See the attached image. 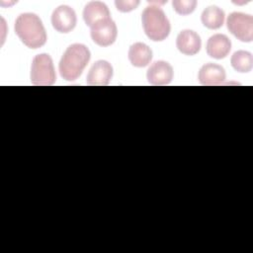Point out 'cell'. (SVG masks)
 I'll return each mask as SVG.
<instances>
[{
	"label": "cell",
	"mask_w": 253,
	"mask_h": 253,
	"mask_svg": "<svg viewBox=\"0 0 253 253\" xmlns=\"http://www.w3.org/2000/svg\"><path fill=\"white\" fill-rule=\"evenodd\" d=\"M173 75V67L164 60L154 61L146 72L148 82L155 86L168 85L172 81Z\"/></svg>",
	"instance_id": "cell-8"
},
{
	"label": "cell",
	"mask_w": 253,
	"mask_h": 253,
	"mask_svg": "<svg viewBox=\"0 0 253 253\" xmlns=\"http://www.w3.org/2000/svg\"><path fill=\"white\" fill-rule=\"evenodd\" d=\"M203 25L210 30L219 29L224 22V12L217 6L207 7L201 16Z\"/></svg>",
	"instance_id": "cell-15"
},
{
	"label": "cell",
	"mask_w": 253,
	"mask_h": 253,
	"mask_svg": "<svg viewBox=\"0 0 253 253\" xmlns=\"http://www.w3.org/2000/svg\"><path fill=\"white\" fill-rule=\"evenodd\" d=\"M90 58V50L85 44H70L62 54L58 64L60 76L66 81L76 80L82 74Z\"/></svg>",
	"instance_id": "cell-2"
},
{
	"label": "cell",
	"mask_w": 253,
	"mask_h": 253,
	"mask_svg": "<svg viewBox=\"0 0 253 253\" xmlns=\"http://www.w3.org/2000/svg\"><path fill=\"white\" fill-rule=\"evenodd\" d=\"M113 77V67L107 60H97L90 68L86 82L92 86H106Z\"/></svg>",
	"instance_id": "cell-9"
},
{
	"label": "cell",
	"mask_w": 253,
	"mask_h": 253,
	"mask_svg": "<svg viewBox=\"0 0 253 253\" xmlns=\"http://www.w3.org/2000/svg\"><path fill=\"white\" fill-rule=\"evenodd\" d=\"M141 23L145 35L153 42H162L170 34V22L159 6H147L141 14Z\"/></svg>",
	"instance_id": "cell-3"
},
{
	"label": "cell",
	"mask_w": 253,
	"mask_h": 253,
	"mask_svg": "<svg viewBox=\"0 0 253 253\" xmlns=\"http://www.w3.org/2000/svg\"><path fill=\"white\" fill-rule=\"evenodd\" d=\"M77 18L75 11L67 6L60 5L51 14V25L53 29L61 34L70 33L76 26Z\"/></svg>",
	"instance_id": "cell-7"
},
{
	"label": "cell",
	"mask_w": 253,
	"mask_h": 253,
	"mask_svg": "<svg viewBox=\"0 0 253 253\" xmlns=\"http://www.w3.org/2000/svg\"><path fill=\"white\" fill-rule=\"evenodd\" d=\"M31 82L37 86H49L56 80L52 59L47 53L36 55L31 65Z\"/></svg>",
	"instance_id": "cell-4"
},
{
	"label": "cell",
	"mask_w": 253,
	"mask_h": 253,
	"mask_svg": "<svg viewBox=\"0 0 253 253\" xmlns=\"http://www.w3.org/2000/svg\"><path fill=\"white\" fill-rule=\"evenodd\" d=\"M231 66L240 73H248L253 67V56L247 50H237L230 58Z\"/></svg>",
	"instance_id": "cell-16"
},
{
	"label": "cell",
	"mask_w": 253,
	"mask_h": 253,
	"mask_svg": "<svg viewBox=\"0 0 253 253\" xmlns=\"http://www.w3.org/2000/svg\"><path fill=\"white\" fill-rule=\"evenodd\" d=\"M15 33L29 48H39L46 42V32L40 17L34 13H23L15 21Z\"/></svg>",
	"instance_id": "cell-1"
},
{
	"label": "cell",
	"mask_w": 253,
	"mask_h": 253,
	"mask_svg": "<svg viewBox=\"0 0 253 253\" xmlns=\"http://www.w3.org/2000/svg\"><path fill=\"white\" fill-rule=\"evenodd\" d=\"M227 30L240 42H251L253 40V17L241 12H232L226 20Z\"/></svg>",
	"instance_id": "cell-5"
},
{
	"label": "cell",
	"mask_w": 253,
	"mask_h": 253,
	"mask_svg": "<svg viewBox=\"0 0 253 253\" xmlns=\"http://www.w3.org/2000/svg\"><path fill=\"white\" fill-rule=\"evenodd\" d=\"M90 29L91 39L100 46H109L117 40V25L110 17L97 22Z\"/></svg>",
	"instance_id": "cell-6"
},
{
	"label": "cell",
	"mask_w": 253,
	"mask_h": 253,
	"mask_svg": "<svg viewBox=\"0 0 253 253\" xmlns=\"http://www.w3.org/2000/svg\"><path fill=\"white\" fill-rule=\"evenodd\" d=\"M128 60L135 67H145L152 59V50L143 42H134L127 52Z\"/></svg>",
	"instance_id": "cell-14"
},
{
	"label": "cell",
	"mask_w": 253,
	"mask_h": 253,
	"mask_svg": "<svg viewBox=\"0 0 253 253\" xmlns=\"http://www.w3.org/2000/svg\"><path fill=\"white\" fill-rule=\"evenodd\" d=\"M115 5L119 11L123 13H127L136 9V7L139 5V1L138 0H126V1L117 0L115 2Z\"/></svg>",
	"instance_id": "cell-18"
},
{
	"label": "cell",
	"mask_w": 253,
	"mask_h": 253,
	"mask_svg": "<svg viewBox=\"0 0 253 253\" xmlns=\"http://www.w3.org/2000/svg\"><path fill=\"white\" fill-rule=\"evenodd\" d=\"M110 17L108 6L101 1L89 2L83 10V19L88 27H92L97 22Z\"/></svg>",
	"instance_id": "cell-13"
},
{
	"label": "cell",
	"mask_w": 253,
	"mask_h": 253,
	"mask_svg": "<svg viewBox=\"0 0 253 253\" xmlns=\"http://www.w3.org/2000/svg\"><path fill=\"white\" fill-rule=\"evenodd\" d=\"M230 49L231 42L228 37L223 34H215L211 36L206 44L208 55L214 59H222L226 57Z\"/></svg>",
	"instance_id": "cell-12"
},
{
	"label": "cell",
	"mask_w": 253,
	"mask_h": 253,
	"mask_svg": "<svg viewBox=\"0 0 253 253\" xmlns=\"http://www.w3.org/2000/svg\"><path fill=\"white\" fill-rule=\"evenodd\" d=\"M176 46L178 50L185 55H195L201 49L202 41L196 32L183 30L177 36Z\"/></svg>",
	"instance_id": "cell-10"
},
{
	"label": "cell",
	"mask_w": 253,
	"mask_h": 253,
	"mask_svg": "<svg viewBox=\"0 0 253 253\" xmlns=\"http://www.w3.org/2000/svg\"><path fill=\"white\" fill-rule=\"evenodd\" d=\"M226 74L222 66L215 63H206L199 70L198 79L202 85L215 86L220 85L225 80Z\"/></svg>",
	"instance_id": "cell-11"
},
{
	"label": "cell",
	"mask_w": 253,
	"mask_h": 253,
	"mask_svg": "<svg viewBox=\"0 0 253 253\" xmlns=\"http://www.w3.org/2000/svg\"><path fill=\"white\" fill-rule=\"evenodd\" d=\"M197 5L196 0H174L172 2L173 9L179 15H189L194 12Z\"/></svg>",
	"instance_id": "cell-17"
}]
</instances>
